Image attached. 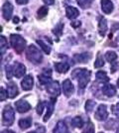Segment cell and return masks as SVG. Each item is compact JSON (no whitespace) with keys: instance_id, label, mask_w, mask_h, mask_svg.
<instances>
[{"instance_id":"1","label":"cell","mask_w":119,"mask_h":133,"mask_svg":"<svg viewBox=\"0 0 119 133\" xmlns=\"http://www.w3.org/2000/svg\"><path fill=\"white\" fill-rule=\"evenodd\" d=\"M91 72L88 70L85 69H75L72 72V78L78 79L79 82V89H85L87 85V83H89L90 79Z\"/></svg>"},{"instance_id":"2","label":"cell","mask_w":119,"mask_h":133,"mask_svg":"<svg viewBox=\"0 0 119 133\" xmlns=\"http://www.w3.org/2000/svg\"><path fill=\"white\" fill-rule=\"evenodd\" d=\"M26 57L33 64H40L43 61V55L41 51L38 50L34 45H31L28 47V49L26 51Z\"/></svg>"},{"instance_id":"3","label":"cell","mask_w":119,"mask_h":133,"mask_svg":"<svg viewBox=\"0 0 119 133\" xmlns=\"http://www.w3.org/2000/svg\"><path fill=\"white\" fill-rule=\"evenodd\" d=\"M10 43L12 48L16 51L17 54H21L26 48V41L24 38H22L20 35L13 34L10 36Z\"/></svg>"},{"instance_id":"4","label":"cell","mask_w":119,"mask_h":133,"mask_svg":"<svg viewBox=\"0 0 119 133\" xmlns=\"http://www.w3.org/2000/svg\"><path fill=\"white\" fill-rule=\"evenodd\" d=\"M15 119V115H14V110L12 108L11 105H6L5 108L3 109V113H2V123L5 126H10L13 124Z\"/></svg>"},{"instance_id":"5","label":"cell","mask_w":119,"mask_h":133,"mask_svg":"<svg viewBox=\"0 0 119 133\" xmlns=\"http://www.w3.org/2000/svg\"><path fill=\"white\" fill-rule=\"evenodd\" d=\"M46 89L48 91V94H51L52 96H58L59 94H61V89H60V83H58L57 81L51 82L50 83L47 84Z\"/></svg>"},{"instance_id":"6","label":"cell","mask_w":119,"mask_h":133,"mask_svg":"<svg viewBox=\"0 0 119 133\" xmlns=\"http://www.w3.org/2000/svg\"><path fill=\"white\" fill-rule=\"evenodd\" d=\"M15 107H16V109L19 113H25L28 110H30V108H31L30 104L25 99L17 100L15 102Z\"/></svg>"},{"instance_id":"7","label":"cell","mask_w":119,"mask_h":133,"mask_svg":"<svg viewBox=\"0 0 119 133\" xmlns=\"http://www.w3.org/2000/svg\"><path fill=\"white\" fill-rule=\"evenodd\" d=\"M108 117V111L106 106L104 104H100L97 107V110L95 112V118L97 120H105Z\"/></svg>"},{"instance_id":"8","label":"cell","mask_w":119,"mask_h":133,"mask_svg":"<svg viewBox=\"0 0 119 133\" xmlns=\"http://www.w3.org/2000/svg\"><path fill=\"white\" fill-rule=\"evenodd\" d=\"M62 90H64V94L67 97H69L72 94H74V84L72 83V82L69 79H65L64 81V83H62Z\"/></svg>"},{"instance_id":"9","label":"cell","mask_w":119,"mask_h":133,"mask_svg":"<svg viewBox=\"0 0 119 133\" xmlns=\"http://www.w3.org/2000/svg\"><path fill=\"white\" fill-rule=\"evenodd\" d=\"M13 13V5L10 2H5L4 5L2 7V15L4 17L5 20H10Z\"/></svg>"},{"instance_id":"10","label":"cell","mask_w":119,"mask_h":133,"mask_svg":"<svg viewBox=\"0 0 119 133\" xmlns=\"http://www.w3.org/2000/svg\"><path fill=\"white\" fill-rule=\"evenodd\" d=\"M39 82L41 84H48L52 82V71L50 69H47L43 74L39 76Z\"/></svg>"},{"instance_id":"11","label":"cell","mask_w":119,"mask_h":133,"mask_svg":"<svg viewBox=\"0 0 119 133\" xmlns=\"http://www.w3.org/2000/svg\"><path fill=\"white\" fill-rule=\"evenodd\" d=\"M102 92H103L104 95L111 97V96H113V95L116 94V89H115V87H114L113 84L107 83L103 85V88H102Z\"/></svg>"},{"instance_id":"12","label":"cell","mask_w":119,"mask_h":133,"mask_svg":"<svg viewBox=\"0 0 119 133\" xmlns=\"http://www.w3.org/2000/svg\"><path fill=\"white\" fill-rule=\"evenodd\" d=\"M98 32L100 36H105L107 32V21L103 16H99V22H98Z\"/></svg>"},{"instance_id":"13","label":"cell","mask_w":119,"mask_h":133,"mask_svg":"<svg viewBox=\"0 0 119 133\" xmlns=\"http://www.w3.org/2000/svg\"><path fill=\"white\" fill-rule=\"evenodd\" d=\"M33 84H34V81L31 75L26 76L25 78H23L22 83H21V87L24 90H30V89L33 88Z\"/></svg>"},{"instance_id":"14","label":"cell","mask_w":119,"mask_h":133,"mask_svg":"<svg viewBox=\"0 0 119 133\" xmlns=\"http://www.w3.org/2000/svg\"><path fill=\"white\" fill-rule=\"evenodd\" d=\"M7 92H8V96L9 97H15L18 94H19V90H18L17 84L15 83H8L7 84Z\"/></svg>"},{"instance_id":"15","label":"cell","mask_w":119,"mask_h":133,"mask_svg":"<svg viewBox=\"0 0 119 133\" xmlns=\"http://www.w3.org/2000/svg\"><path fill=\"white\" fill-rule=\"evenodd\" d=\"M101 9L106 14H110L113 11V3L110 0H101Z\"/></svg>"},{"instance_id":"16","label":"cell","mask_w":119,"mask_h":133,"mask_svg":"<svg viewBox=\"0 0 119 133\" xmlns=\"http://www.w3.org/2000/svg\"><path fill=\"white\" fill-rule=\"evenodd\" d=\"M53 133H71L68 130V126L66 125V123L64 121H59L56 125V127L54 128Z\"/></svg>"},{"instance_id":"17","label":"cell","mask_w":119,"mask_h":133,"mask_svg":"<svg viewBox=\"0 0 119 133\" xmlns=\"http://www.w3.org/2000/svg\"><path fill=\"white\" fill-rule=\"evenodd\" d=\"M66 14H67V17L68 19H75L76 17L79 15V11L75 8V7H73V6H68L66 8Z\"/></svg>"},{"instance_id":"18","label":"cell","mask_w":119,"mask_h":133,"mask_svg":"<svg viewBox=\"0 0 119 133\" xmlns=\"http://www.w3.org/2000/svg\"><path fill=\"white\" fill-rule=\"evenodd\" d=\"M26 72V68L23 64H20V63H17L16 64V68H15V71H14V75L17 78H22L23 76L25 75Z\"/></svg>"},{"instance_id":"19","label":"cell","mask_w":119,"mask_h":133,"mask_svg":"<svg viewBox=\"0 0 119 133\" xmlns=\"http://www.w3.org/2000/svg\"><path fill=\"white\" fill-rule=\"evenodd\" d=\"M91 58L90 53H82V54H78L74 55V60L78 63H87Z\"/></svg>"},{"instance_id":"20","label":"cell","mask_w":119,"mask_h":133,"mask_svg":"<svg viewBox=\"0 0 119 133\" xmlns=\"http://www.w3.org/2000/svg\"><path fill=\"white\" fill-rule=\"evenodd\" d=\"M55 69L58 72L61 74H65L69 70V66L67 63H56L55 64Z\"/></svg>"},{"instance_id":"21","label":"cell","mask_w":119,"mask_h":133,"mask_svg":"<svg viewBox=\"0 0 119 133\" xmlns=\"http://www.w3.org/2000/svg\"><path fill=\"white\" fill-rule=\"evenodd\" d=\"M95 78H96L97 82H99V83H107L108 81H109V78L107 77L106 72H103V71H99V72H97L96 75H95Z\"/></svg>"},{"instance_id":"22","label":"cell","mask_w":119,"mask_h":133,"mask_svg":"<svg viewBox=\"0 0 119 133\" xmlns=\"http://www.w3.org/2000/svg\"><path fill=\"white\" fill-rule=\"evenodd\" d=\"M32 125V120L31 118H23L19 120V126L21 129H27V128L31 127Z\"/></svg>"},{"instance_id":"23","label":"cell","mask_w":119,"mask_h":133,"mask_svg":"<svg viewBox=\"0 0 119 133\" xmlns=\"http://www.w3.org/2000/svg\"><path fill=\"white\" fill-rule=\"evenodd\" d=\"M54 102H55V100L53 101V102H49L48 103V106H47V108H48V110L46 112L45 116H44V121H47L50 117H51L52 113H53V111H54Z\"/></svg>"},{"instance_id":"24","label":"cell","mask_w":119,"mask_h":133,"mask_svg":"<svg viewBox=\"0 0 119 133\" xmlns=\"http://www.w3.org/2000/svg\"><path fill=\"white\" fill-rule=\"evenodd\" d=\"M105 59L107 60V62L109 63H113V62L116 61L117 59V54L113 52V51H108L107 53L105 54Z\"/></svg>"},{"instance_id":"25","label":"cell","mask_w":119,"mask_h":133,"mask_svg":"<svg viewBox=\"0 0 119 133\" xmlns=\"http://www.w3.org/2000/svg\"><path fill=\"white\" fill-rule=\"evenodd\" d=\"M73 126L75 128H81L83 126V120L81 119V117L79 116H75L73 119Z\"/></svg>"},{"instance_id":"26","label":"cell","mask_w":119,"mask_h":133,"mask_svg":"<svg viewBox=\"0 0 119 133\" xmlns=\"http://www.w3.org/2000/svg\"><path fill=\"white\" fill-rule=\"evenodd\" d=\"M37 43L40 45V47L42 48V50L44 51L46 54H48V55H49V54L51 53V48L46 44L44 41H42V40H38V41H37Z\"/></svg>"},{"instance_id":"27","label":"cell","mask_w":119,"mask_h":133,"mask_svg":"<svg viewBox=\"0 0 119 133\" xmlns=\"http://www.w3.org/2000/svg\"><path fill=\"white\" fill-rule=\"evenodd\" d=\"M94 106H95V101H94V100L88 99L85 102V110L87 111V112H91L92 109L94 108Z\"/></svg>"},{"instance_id":"28","label":"cell","mask_w":119,"mask_h":133,"mask_svg":"<svg viewBox=\"0 0 119 133\" xmlns=\"http://www.w3.org/2000/svg\"><path fill=\"white\" fill-rule=\"evenodd\" d=\"M104 66V60H103V58H102V56L100 54H98L97 55V58H96V61L94 63V68H101V66Z\"/></svg>"},{"instance_id":"29","label":"cell","mask_w":119,"mask_h":133,"mask_svg":"<svg viewBox=\"0 0 119 133\" xmlns=\"http://www.w3.org/2000/svg\"><path fill=\"white\" fill-rule=\"evenodd\" d=\"M92 2L93 0H78V3L81 8H88Z\"/></svg>"},{"instance_id":"30","label":"cell","mask_w":119,"mask_h":133,"mask_svg":"<svg viewBox=\"0 0 119 133\" xmlns=\"http://www.w3.org/2000/svg\"><path fill=\"white\" fill-rule=\"evenodd\" d=\"M48 14V8L45 7V6H43V7H41L38 12H37V15H38V18H44Z\"/></svg>"},{"instance_id":"31","label":"cell","mask_w":119,"mask_h":133,"mask_svg":"<svg viewBox=\"0 0 119 133\" xmlns=\"http://www.w3.org/2000/svg\"><path fill=\"white\" fill-rule=\"evenodd\" d=\"M62 26H64V24H62V23H60V24H58L57 25V27L53 29V33L55 34L57 37H59V36H61V35H62Z\"/></svg>"},{"instance_id":"32","label":"cell","mask_w":119,"mask_h":133,"mask_svg":"<svg viewBox=\"0 0 119 133\" xmlns=\"http://www.w3.org/2000/svg\"><path fill=\"white\" fill-rule=\"evenodd\" d=\"M5 71H6V77H7V78L8 79H11L12 77H13V66L8 65V66H6Z\"/></svg>"},{"instance_id":"33","label":"cell","mask_w":119,"mask_h":133,"mask_svg":"<svg viewBox=\"0 0 119 133\" xmlns=\"http://www.w3.org/2000/svg\"><path fill=\"white\" fill-rule=\"evenodd\" d=\"M0 40H1V54H3V52H5V50L7 49V40L4 36H1L0 37Z\"/></svg>"},{"instance_id":"34","label":"cell","mask_w":119,"mask_h":133,"mask_svg":"<svg viewBox=\"0 0 119 133\" xmlns=\"http://www.w3.org/2000/svg\"><path fill=\"white\" fill-rule=\"evenodd\" d=\"M7 94H8L7 90H5L3 88H1V89H0V100H1V101L5 100L6 98H7Z\"/></svg>"},{"instance_id":"35","label":"cell","mask_w":119,"mask_h":133,"mask_svg":"<svg viewBox=\"0 0 119 133\" xmlns=\"http://www.w3.org/2000/svg\"><path fill=\"white\" fill-rule=\"evenodd\" d=\"M44 102H39L38 103V105H37V107H36V109H37V113L39 114V115H41L42 113H43V111H44Z\"/></svg>"},{"instance_id":"36","label":"cell","mask_w":119,"mask_h":133,"mask_svg":"<svg viewBox=\"0 0 119 133\" xmlns=\"http://www.w3.org/2000/svg\"><path fill=\"white\" fill-rule=\"evenodd\" d=\"M111 109H112V112H113L114 115L119 117V103H116L115 105L112 106V107H111Z\"/></svg>"},{"instance_id":"37","label":"cell","mask_w":119,"mask_h":133,"mask_svg":"<svg viewBox=\"0 0 119 133\" xmlns=\"http://www.w3.org/2000/svg\"><path fill=\"white\" fill-rule=\"evenodd\" d=\"M82 133H94V127H93V125L90 123V124L88 125V127L86 128Z\"/></svg>"},{"instance_id":"38","label":"cell","mask_w":119,"mask_h":133,"mask_svg":"<svg viewBox=\"0 0 119 133\" xmlns=\"http://www.w3.org/2000/svg\"><path fill=\"white\" fill-rule=\"evenodd\" d=\"M29 133H45V128L39 127V129H38L37 131H31V132H29Z\"/></svg>"},{"instance_id":"39","label":"cell","mask_w":119,"mask_h":133,"mask_svg":"<svg viewBox=\"0 0 119 133\" xmlns=\"http://www.w3.org/2000/svg\"><path fill=\"white\" fill-rule=\"evenodd\" d=\"M29 0H16V2H17L19 5H24V4H27L28 3Z\"/></svg>"},{"instance_id":"40","label":"cell","mask_w":119,"mask_h":133,"mask_svg":"<svg viewBox=\"0 0 119 133\" xmlns=\"http://www.w3.org/2000/svg\"><path fill=\"white\" fill-rule=\"evenodd\" d=\"M80 24H81V23L79 22V21H75V22L72 23V26H73L74 28H78V27H79V26H80Z\"/></svg>"},{"instance_id":"41","label":"cell","mask_w":119,"mask_h":133,"mask_svg":"<svg viewBox=\"0 0 119 133\" xmlns=\"http://www.w3.org/2000/svg\"><path fill=\"white\" fill-rule=\"evenodd\" d=\"M44 2H45L47 5H53L54 2H55V0H44Z\"/></svg>"},{"instance_id":"42","label":"cell","mask_w":119,"mask_h":133,"mask_svg":"<svg viewBox=\"0 0 119 133\" xmlns=\"http://www.w3.org/2000/svg\"><path fill=\"white\" fill-rule=\"evenodd\" d=\"M13 22H14V23H18V22H19V18H18L17 16H15L14 18H13Z\"/></svg>"},{"instance_id":"43","label":"cell","mask_w":119,"mask_h":133,"mask_svg":"<svg viewBox=\"0 0 119 133\" xmlns=\"http://www.w3.org/2000/svg\"><path fill=\"white\" fill-rule=\"evenodd\" d=\"M2 133H14L13 131H10V130H5V131H3Z\"/></svg>"},{"instance_id":"44","label":"cell","mask_w":119,"mask_h":133,"mask_svg":"<svg viewBox=\"0 0 119 133\" xmlns=\"http://www.w3.org/2000/svg\"><path fill=\"white\" fill-rule=\"evenodd\" d=\"M116 133H119V127L117 128V130H116Z\"/></svg>"},{"instance_id":"45","label":"cell","mask_w":119,"mask_h":133,"mask_svg":"<svg viewBox=\"0 0 119 133\" xmlns=\"http://www.w3.org/2000/svg\"><path fill=\"white\" fill-rule=\"evenodd\" d=\"M117 85H118V88H119V78H118V81H117Z\"/></svg>"},{"instance_id":"46","label":"cell","mask_w":119,"mask_h":133,"mask_svg":"<svg viewBox=\"0 0 119 133\" xmlns=\"http://www.w3.org/2000/svg\"><path fill=\"white\" fill-rule=\"evenodd\" d=\"M117 41H118V42H119V35H118V36H117Z\"/></svg>"}]
</instances>
